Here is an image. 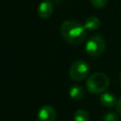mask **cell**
Masks as SVG:
<instances>
[{
    "instance_id": "cell-7",
    "label": "cell",
    "mask_w": 121,
    "mask_h": 121,
    "mask_svg": "<svg viewBox=\"0 0 121 121\" xmlns=\"http://www.w3.org/2000/svg\"><path fill=\"white\" fill-rule=\"evenodd\" d=\"M116 97L112 94V93H108V92H104L99 95V102L102 106L106 107V108H112L114 106H116L117 104Z\"/></svg>"
},
{
    "instance_id": "cell-2",
    "label": "cell",
    "mask_w": 121,
    "mask_h": 121,
    "mask_svg": "<svg viewBox=\"0 0 121 121\" xmlns=\"http://www.w3.org/2000/svg\"><path fill=\"white\" fill-rule=\"evenodd\" d=\"M110 79L108 76L102 72L92 74L86 80V88L91 94H102L109 87Z\"/></svg>"
},
{
    "instance_id": "cell-10",
    "label": "cell",
    "mask_w": 121,
    "mask_h": 121,
    "mask_svg": "<svg viewBox=\"0 0 121 121\" xmlns=\"http://www.w3.org/2000/svg\"><path fill=\"white\" fill-rule=\"evenodd\" d=\"M75 121H89V114L85 110L78 109L74 114Z\"/></svg>"
},
{
    "instance_id": "cell-15",
    "label": "cell",
    "mask_w": 121,
    "mask_h": 121,
    "mask_svg": "<svg viewBox=\"0 0 121 121\" xmlns=\"http://www.w3.org/2000/svg\"><path fill=\"white\" fill-rule=\"evenodd\" d=\"M63 121H66V120H63Z\"/></svg>"
},
{
    "instance_id": "cell-12",
    "label": "cell",
    "mask_w": 121,
    "mask_h": 121,
    "mask_svg": "<svg viewBox=\"0 0 121 121\" xmlns=\"http://www.w3.org/2000/svg\"><path fill=\"white\" fill-rule=\"evenodd\" d=\"M92 6L95 9H102L107 5L108 0H90Z\"/></svg>"
},
{
    "instance_id": "cell-8",
    "label": "cell",
    "mask_w": 121,
    "mask_h": 121,
    "mask_svg": "<svg viewBox=\"0 0 121 121\" xmlns=\"http://www.w3.org/2000/svg\"><path fill=\"white\" fill-rule=\"evenodd\" d=\"M68 92H69L70 97L73 98V99H76V100L81 99L85 95V90L80 85H73V86H71Z\"/></svg>"
},
{
    "instance_id": "cell-3",
    "label": "cell",
    "mask_w": 121,
    "mask_h": 121,
    "mask_svg": "<svg viewBox=\"0 0 121 121\" xmlns=\"http://www.w3.org/2000/svg\"><path fill=\"white\" fill-rule=\"evenodd\" d=\"M105 48H106L105 39L98 34L91 36L85 44V50L87 54L94 58L100 56L104 52Z\"/></svg>"
},
{
    "instance_id": "cell-1",
    "label": "cell",
    "mask_w": 121,
    "mask_h": 121,
    "mask_svg": "<svg viewBox=\"0 0 121 121\" xmlns=\"http://www.w3.org/2000/svg\"><path fill=\"white\" fill-rule=\"evenodd\" d=\"M60 32L62 38L73 45L80 44L87 36V29L84 25L72 20L64 21L60 25Z\"/></svg>"
},
{
    "instance_id": "cell-9",
    "label": "cell",
    "mask_w": 121,
    "mask_h": 121,
    "mask_svg": "<svg viewBox=\"0 0 121 121\" xmlns=\"http://www.w3.org/2000/svg\"><path fill=\"white\" fill-rule=\"evenodd\" d=\"M100 26V20L94 15H91L87 17L84 21V26L88 30H95Z\"/></svg>"
},
{
    "instance_id": "cell-11",
    "label": "cell",
    "mask_w": 121,
    "mask_h": 121,
    "mask_svg": "<svg viewBox=\"0 0 121 121\" xmlns=\"http://www.w3.org/2000/svg\"><path fill=\"white\" fill-rule=\"evenodd\" d=\"M103 121H119V117L115 112H110L104 114Z\"/></svg>"
},
{
    "instance_id": "cell-4",
    "label": "cell",
    "mask_w": 121,
    "mask_h": 121,
    "mask_svg": "<svg viewBox=\"0 0 121 121\" xmlns=\"http://www.w3.org/2000/svg\"><path fill=\"white\" fill-rule=\"evenodd\" d=\"M90 73V66L88 62L83 60H78L73 62L69 69V76L73 80L81 81L85 79Z\"/></svg>"
},
{
    "instance_id": "cell-6",
    "label": "cell",
    "mask_w": 121,
    "mask_h": 121,
    "mask_svg": "<svg viewBox=\"0 0 121 121\" xmlns=\"http://www.w3.org/2000/svg\"><path fill=\"white\" fill-rule=\"evenodd\" d=\"M53 13V5L49 0L42 1L37 8V14L42 19L49 18Z\"/></svg>"
},
{
    "instance_id": "cell-14",
    "label": "cell",
    "mask_w": 121,
    "mask_h": 121,
    "mask_svg": "<svg viewBox=\"0 0 121 121\" xmlns=\"http://www.w3.org/2000/svg\"><path fill=\"white\" fill-rule=\"evenodd\" d=\"M119 81H120V84H121V73H120V75H119Z\"/></svg>"
},
{
    "instance_id": "cell-13",
    "label": "cell",
    "mask_w": 121,
    "mask_h": 121,
    "mask_svg": "<svg viewBox=\"0 0 121 121\" xmlns=\"http://www.w3.org/2000/svg\"><path fill=\"white\" fill-rule=\"evenodd\" d=\"M115 110H116V112L121 115V98L118 99L117 104H116V106H115Z\"/></svg>"
},
{
    "instance_id": "cell-5",
    "label": "cell",
    "mask_w": 121,
    "mask_h": 121,
    "mask_svg": "<svg viewBox=\"0 0 121 121\" xmlns=\"http://www.w3.org/2000/svg\"><path fill=\"white\" fill-rule=\"evenodd\" d=\"M56 111L50 105L43 106L38 113H37V120L38 121H55L56 120Z\"/></svg>"
}]
</instances>
